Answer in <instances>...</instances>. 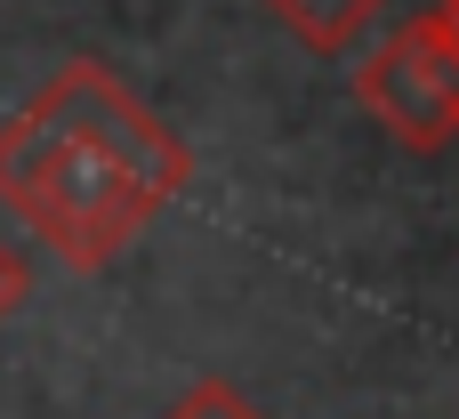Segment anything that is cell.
<instances>
[{
	"label": "cell",
	"mask_w": 459,
	"mask_h": 419,
	"mask_svg": "<svg viewBox=\"0 0 459 419\" xmlns=\"http://www.w3.org/2000/svg\"><path fill=\"white\" fill-rule=\"evenodd\" d=\"M186 178V137L97 57H73L32 89L16 121H0V202L81 275L113 266Z\"/></svg>",
	"instance_id": "obj_1"
},
{
	"label": "cell",
	"mask_w": 459,
	"mask_h": 419,
	"mask_svg": "<svg viewBox=\"0 0 459 419\" xmlns=\"http://www.w3.org/2000/svg\"><path fill=\"white\" fill-rule=\"evenodd\" d=\"M355 97H363V113L403 153H444V145H459V24L436 16V8L395 16L387 40L363 57Z\"/></svg>",
	"instance_id": "obj_2"
},
{
	"label": "cell",
	"mask_w": 459,
	"mask_h": 419,
	"mask_svg": "<svg viewBox=\"0 0 459 419\" xmlns=\"http://www.w3.org/2000/svg\"><path fill=\"white\" fill-rule=\"evenodd\" d=\"M274 16H282V32L290 40H307L315 57H339V48H355L379 16H387V0H266Z\"/></svg>",
	"instance_id": "obj_3"
},
{
	"label": "cell",
	"mask_w": 459,
	"mask_h": 419,
	"mask_svg": "<svg viewBox=\"0 0 459 419\" xmlns=\"http://www.w3.org/2000/svg\"><path fill=\"white\" fill-rule=\"evenodd\" d=\"M161 419H266V412H258V404H250L234 380H194V388H186V396H178Z\"/></svg>",
	"instance_id": "obj_4"
},
{
	"label": "cell",
	"mask_w": 459,
	"mask_h": 419,
	"mask_svg": "<svg viewBox=\"0 0 459 419\" xmlns=\"http://www.w3.org/2000/svg\"><path fill=\"white\" fill-rule=\"evenodd\" d=\"M24 291H32V266H24V250H16V242L0 234V323H8V315L24 307Z\"/></svg>",
	"instance_id": "obj_5"
},
{
	"label": "cell",
	"mask_w": 459,
	"mask_h": 419,
	"mask_svg": "<svg viewBox=\"0 0 459 419\" xmlns=\"http://www.w3.org/2000/svg\"><path fill=\"white\" fill-rule=\"evenodd\" d=\"M436 16H452V24H459V0H436Z\"/></svg>",
	"instance_id": "obj_6"
}]
</instances>
